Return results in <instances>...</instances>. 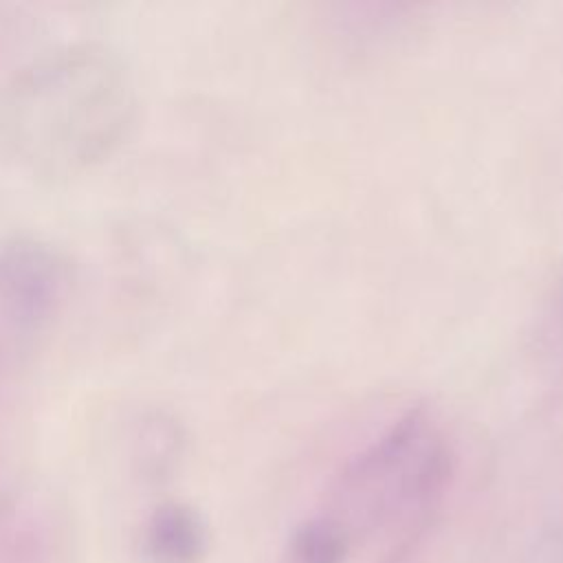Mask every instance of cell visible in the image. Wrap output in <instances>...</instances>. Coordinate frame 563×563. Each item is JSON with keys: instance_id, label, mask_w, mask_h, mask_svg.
Wrapping results in <instances>:
<instances>
[{"instance_id": "obj_1", "label": "cell", "mask_w": 563, "mask_h": 563, "mask_svg": "<svg viewBox=\"0 0 563 563\" xmlns=\"http://www.w3.org/2000/svg\"><path fill=\"white\" fill-rule=\"evenodd\" d=\"M136 112L130 73L99 44H70L24 66L0 92V150L37 176H70L125 139Z\"/></svg>"}, {"instance_id": "obj_2", "label": "cell", "mask_w": 563, "mask_h": 563, "mask_svg": "<svg viewBox=\"0 0 563 563\" xmlns=\"http://www.w3.org/2000/svg\"><path fill=\"white\" fill-rule=\"evenodd\" d=\"M66 255L35 238L0 242V361L48 332L70 292Z\"/></svg>"}, {"instance_id": "obj_3", "label": "cell", "mask_w": 563, "mask_h": 563, "mask_svg": "<svg viewBox=\"0 0 563 563\" xmlns=\"http://www.w3.org/2000/svg\"><path fill=\"white\" fill-rule=\"evenodd\" d=\"M152 563H196L205 552V528L196 512L180 504L154 510L143 534Z\"/></svg>"}, {"instance_id": "obj_4", "label": "cell", "mask_w": 563, "mask_h": 563, "mask_svg": "<svg viewBox=\"0 0 563 563\" xmlns=\"http://www.w3.org/2000/svg\"><path fill=\"white\" fill-rule=\"evenodd\" d=\"M345 539L328 521H310L290 543V563H343Z\"/></svg>"}]
</instances>
